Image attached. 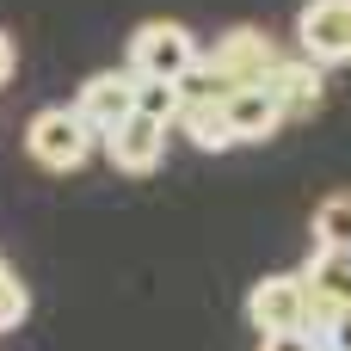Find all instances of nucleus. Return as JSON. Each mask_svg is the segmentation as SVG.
<instances>
[{
	"label": "nucleus",
	"mask_w": 351,
	"mask_h": 351,
	"mask_svg": "<svg viewBox=\"0 0 351 351\" xmlns=\"http://www.w3.org/2000/svg\"><path fill=\"white\" fill-rule=\"evenodd\" d=\"M327 302H315V290L302 284V271H278V278H259L253 296H247V321L259 333H315L327 327Z\"/></svg>",
	"instance_id": "nucleus-1"
},
{
	"label": "nucleus",
	"mask_w": 351,
	"mask_h": 351,
	"mask_svg": "<svg viewBox=\"0 0 351 351\" xmlns=\"http://www.w3.org/2000/svg\"><path fill=\"white\" fill-rule=\"evenodd\" d=\"M99 148V130L74 111V105H49L25 123V154L43 167V173H80Z\"/></svg>",
	"instance_id": "nucleus-2"
},
{
	"label": "nucleus",
	"mask_w": 351,
	"mask_h": 351,
	"mask_svg": "<svg viewBox=\"0 0 351 351\" xmlns=\"http://www.w3.org/2000/svg\"><path fill=\"white\" fill-rule=\"evenodd\" d=\"M204 62V43L179 25V19H148L136 37H130V74L136 80H185L191 68Z\"/></svg>",
	"instance_id": "nucleus-3"
},
{
	"label": "nucleus",
	"mask_w": 351,
	"mask_h": 351,
	"mask_svg": "<svg viewBox=\"0 0 351 351\" xmlns=\"http://www.w3.org/2000/svg\"><path fill=\"white\" fill-rule=\"evenodd\" d=\"M296 56L321 68H351V0H308L296 12Z\"/></svg>",
	"instance_id": "nucleus-4"
},
{
	"label": "nucleus",
	"mask_w": 351,
	"mask_h": 351,
	"mask_svg": "<svg viewBox=\"0 0 351 351\" xmlns=\"http://www.w3.org/2000/svg\"><path fill=\"white\" fill-rule=\"evenodd\" d=\"M204 62H210L228 86H259V80L278 68V49H271V37H265L259 25H228V31L204 49Z\"/></svg>",
	"instance_id": "nucleus-5"
},
{
	"label": "nucleus",
	"mask_w": 351,
	"mask_h": 351,
	"mask_svg": "<svg viewBox=\"0 0 351 351\" xmlns=\"http://www.w3.org/2000/svg\"><path fill=\"white\" fill-rule=\"evenodd\" d=\"M167 136H173V123L130 111L117 130H105V136H99V148L111 154V167H117V173H154V167L167 160Z\"/></svg>",
	"instance_id": "nucleus-6"
},
{
	"label": "nucleus",
	"mask_w": 351,
	"mask_h": 351,
	"mask_svg": "<svg viewBox=\"0 0 351 351\" xmlns=\"http://www.w3.org/2000/svg\"><path fill=\"white\" fill-rule=\"evenodd\" d=\"M74 111H80L99 136H105V130H117V123L136 111V74H130V68H105V74H93V80L80 86Z\"/></svg>",
	"instance_id": "nucleus-7"
},
{
	"label": "nucleus",
	"mask_w": 351,
	"mask_h": 351,
	"mask_svg": "<svg viewBox=\"0 0 351 351\" xmlns=\"http://www.w3.org/2000/svg\"><path fill=\"white\" fill-rule=\"evenodd\" d=\"M222 117H228V136L234 142H265V136H278L290 117H284V99L259 80V86H241V93H228L222 99Z\"/></svg>",
	"instance_id": "nucleus-8"
},
{
	"label": "nucleus",
	"mask_w": 351,
	"mask_h": 351,
	"mask_svg": "<svg viewBox=\"0 0 351 351\" xmlns=\"http://www.w3.org/2000/svg\"><path fill=\"white\" fill-rule=\"evenodd\" d=\"M265 86L284 99V117H315L321 93H327V68L308 56H278V68L265 74Z\"/></svg>",
	"instance_id": "nucleus-9"
},
{
	"label": "nucleus",
	"mask_w": 351,
	"mask_h": 351,
	"mask_svg": "<svg viewBox=\"0 0 351 351\" xmlns=\"http://www.w3.org/2000/svg\"><path fill=\"white\" fill-rule=\"evenodd\" d=\"M302 284L315 290V302H327V308H351V253L315 247V259L302 265Z\"/></svg>",
	"instance_id": "nucleus-10"
},
{
	"label": "nucleus",
	"mask_w": 351,
	"mask_h": 351,
	"mask_svg": "<svg viewBox=\"0 0 351 351\" xmlns=\"http://www.w3.org/2000/svg\"><path fill=\"white\" fill-rule=\"evenodd\" d=\"M308 234H315V247L351 253V191H333V197H321V204H315Z\"/></svg>",
	"instance_id": "nucleus-11"
},
{
	"label": "nucleus",
	"mask_w": 351,
	"mask_h": 351,
	"mask_svg": "<svg viewBox=\"0 0 351 351\" xmlns=\"http://www.w3.org/2000/svg\"><path fill=\"white\" fill-rule=\"evenodd\" d=\"M179 136H191L197 148H210V154H222L234 136H228V117H222V105H185L179 111V123H173Z\"/></svg>",
	"instance_id": "nucleus-12"
},
{
	"label": "nucleus",
	"mask_w": 351,
	"mask_h": 351,
	"mask_svg": "<svg viewBox=\"0 0 351 351\" xmlns=\"http://www.w3.org/2000/svg\"><path fill=\"white\" fill-rule=\"evenodd\" d=\"M136 111L142 117H160V123H179V86L173 80H136Z\"/></svg>",
	"instance_id": "nucleus-13"
},
{
	"label": "nucleus",
	"mask_w": 351,
	"mask_h": 351,
	"mask_svg": "<svg viewBox=\"0 0 351 351\" xmlns=\"http://www.w3.org/2000/svg\"><path fill=\"white\" fill-rule=\"evenodd\" d=\"M25 315H31V296H25V284L12 278V265L0 259V333L25 327Z\"/></svg>",
	"instance_id": "nucleus-14"
},
{
	"label": "nucleus",
	"mask_w": 351,
	"mask_h": 351,
	"mask_svg": "<svg viewBox=\"0 0 351 351\" xmlns=\"http://www.w3.org/2000/svg\"><path fill=\"white\" fill-rule=\"evenodd\" d=\"M321 351H351V308H333L321 327Z\"/></svg>",
	"instance_id": "nucleus-15"
},
{
	"label": "nucleus",
	"mask_w": 351,
	"mask_h": 351,
	"mask_svg": "<svg viewBox=\"0 0 351 351\" xmlns=\"http://www.w3.org/2000/svg\"><path fill=\"white\" fill-rule=\"evenodd\" d=\"M259 351H321L315 333H259Z\"/></svg>",
	"instance_id": "nucleus-16"
},
{
	"label": "nucleus",
	"mask_w": 351,
	"mask_h": 351,
	"mask_svg": "<svg viewBox=\"0 0 351 351\" xmlns=\"http://www.w3.org/2000/svg\"><path fill=\"white\" fill-rule=\"evenodd\" d=\"M12 68H19V49H12V37H6V31H0V86H6V80H12Z\"/></svg>",
	"instance_id": "nucleus-17"
}]
</instances>
